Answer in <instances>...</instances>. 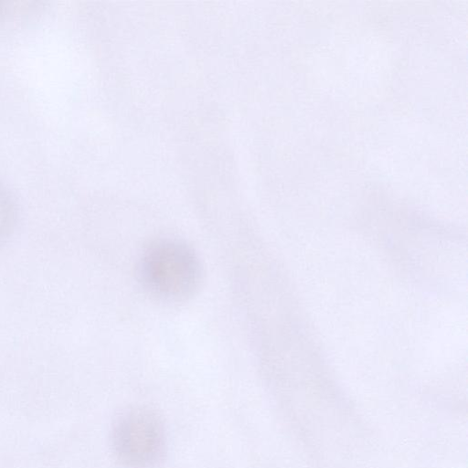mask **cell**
Here are the masks:
<instances>
[{"label":"cell","mask_w":468,"mask_h":468,"mask_svg":"<svg viewBox=\"0 0 468 468\" xmlns=\"http://www.w3.org/2000/svg\"><path fill=\"white\" fill-rule=\"evenodd\" d=\"M139 274L151 294L164 301L176 302L191 296L198 287L201 267L197 256L186 244L162 239L144 252Z\"/></svg>","instance_id":"obj_1"},{"label":"cell","mask_w":468,"mask_h":468,"mask_svg":"<svg viewBox=\"0 0 468 468\" xmlns=\"http://www.w3.org/2000/svg\"><path fill=\"white\" fill-rule=\"evenodd\" d=\"M112 446L125 468H154L162 459L165 446L161 419L142 407L122 412L113 424Z\"/></svg>","instance_id":"obj_2"},{"label":"cell","mask_w":468,"mask_h":468,"mask_svg":"<svg viewBox=\"0 0 468 468\" xmlns=\"http://www.w3.org/2000/svg\"><path fill=\"white\" fill-rule=\"evenodd\" d=\"M19 224V210L14 196L0 184V247L15 235Z\"/></svg>","instance_id":"obj_3"}]
</instances>
